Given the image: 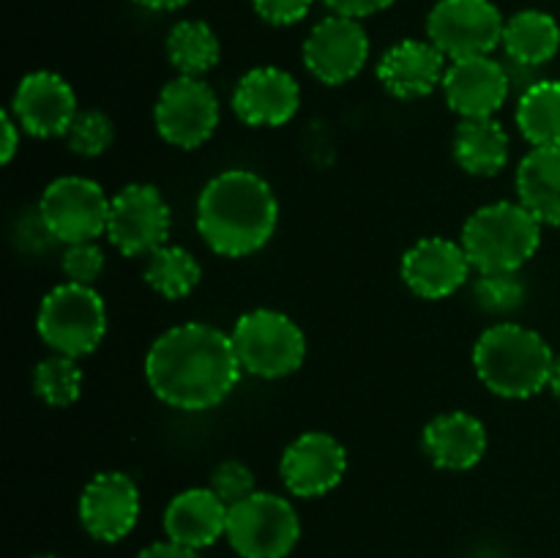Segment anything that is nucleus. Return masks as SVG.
I'll use <instances>...</instances> for the list:
<instances>
[{
    "instance_id": "20e7f679",
    "label": "nucleus",
    "mask_w": 560,
    "mask_h": 558,
    "mask_svg": "<svg viewBox=\"0 0 560 558\" xmlns=\"http://www.w3.org/2000/svg\"><path fill=\"white\" fill-rule=\"evenodd\" d=\"M459 244L474 271H520L539 249L541 222L523 202H490L470 213Z\"/></svg>"
},
{
    "instance_id": "f704fd0d",
    "label": "nucleus",
    "mask_w": 560,
    "mask_h": 558,
    "mask_svg": "<svg viewBox=\"0 0 560 558\" xmlns=\"http://www.w3.org/2000/svg\"><path fill=\"white\" fill-rule=\"evenodd\" d=\"M0 131H3V146H0V162L9 164L20 148V124L11 113L0 115Z\"/></svg>"
},
{
    "instance_id": "473e14b6",
    "label": "nucleus",
    "mask_w": 560,
    "mask_h": 558,
    "mask_svg": "<svg viewBox=\"0 0 560 558\" xmlns=\"http://www.w3.org/2000/svg\"><path fill=\"white\" fill-rule=\"evenodd\" d=\"M255 11L271 25H295L310 14L315 0H252Z\"/></svg>"
},
{
    "instance_id": "f257e3e1",
    "label": "nucleus",
    "mask_w": 560,
    "mask_h": 558,
    "mask_svg": "<svg viewBox=\"0 0 560 558\" xmlns=\"http://www.w3.org/2000/svg\"><path fill=\"white\" fill-rule=\"evenodd\" d=\"M233 337L208 323L167 328L145 356V377L162 403L178 410H208L222 403L241 377Z\"/></svg>"
},
{
    "instance_id": "b1692460",
    "label": "nucleus",
    "mask_w": 560,
    "mask_h": 558,
    "mask_svg": "<svg viewBox=\"0 0 560 558\" xmlns=\"http://www.w3.org/2000/svg\"><path fill=\"white\" fill-rule=\"evenodd\" d=\"M454 159L470 175H498L509 159L506 129L495 118H463L454 131Z\"/></svg>"
},
{
    "instance_id": "5701e85b",
    "label": "nucleus",
    "mask_w": 560,
    "mask_h": 558,
    "mask_svg": "<svg viewBox=\"0 0 560 558\" xmlns=\"http://www.w3.org/2000/svg\"><path fill=\"white\" fill-rule=\"evenodd\" d=\"M503 49L517 66L536 69L550 63L560 49V25L556 16L536 9L517 11L503 27Z\"/></svg>"
},
{
    "instance_id": "423d86ee",
    "label": "nucleus",
    "mask_w": 560,
    "mask_h": 558,
    "mask_svg": "<svg viewBox=\"0 0 560 558\" xmlns=\"http://www.w3.org/2000/svg\"><path fill=\"white\" fill-rule=\"evenodd\" d=\"M230 337L241 367L257 377H284L304 364L306 337L284 312H246L235 321Z\"/></svg>"
},
{
    "instance_id": "ddd939ff",
    "label": "nucleus",
    "mask_w": 560,
    "mask_h": 558,
    "mask_svg": "<svg viewBox=\"0 0 560 558\" xmlns=\"http://www.w3.org/2000/svg\"><path fill=\"white\" fill-rule=\"evenodd\" d=\"M140 518V490L131 476L104 470L85 485L80 496V523L93 539L118 542Z\"/></svg>"
},
{
    "instance_id": "412c9836",
    "label": "nucleus",
    "mask_w": 560,
    "mask_h": 558,
    "mask_svg": "<svg viewBox=\"0 0 560 558\" xmlns=\"http://www.w3.org/2000/svg\"><path fill=\"white\" fill-rule=\"evenodd\" d=\"M424 452L438 468H474L487 452L485 425L476 416L465 414V410L435 416L424 430Z\"/></svg>"
},
{
    "instance_id": "0eeeda50",
    "label": "nucleus",
    "mask_w": 560,
    "mask_h": 558,
    "mask_svg": "<svg viewBox=\"0 0 560 558\" xmlns=\"http://www.w3.org/2000/svg\"><path fill=\"white\" fill-rule=\"evenodd\" d=\"M301 534L293 503L273 492H252L228 509V539L241 558H284Z\"/></svg>"
},
{
    "instance_id": "393cba45",
    "label": "nucleus",
    "mask_w": 560,
    "mask_h": 558,
    "mask_svg": "<svg viewBox=\"0 0 560 558\" xmlns=\"http://www.w3.org/2000/svg\"><path fill=\"white\" fill-rule=\"evenodd\" d=\"M520 135L534 148H560V80H536L517 102Z\"/></svg>"
},
{
    "instance_id": "f8f14e48",
    "label": "nucleus",
    "mask_w": 560,
    "mask_h": 558,
    "mask_svg": "<svg viewBox=\"0 0 560 558\" xmlns=\"http://www.w3.org/2000/svg\"><path fill=\"white\" fill-rule=\"evenodd\" d=\"M370 60V36L353 16L331 14L317 22L304 42V63L326 85H342L359 77Z\"/></svg>"
},
{
    "instance_id": "1a4fd4ad",
    "label": "nucleus",
    "mask_w": 560,
    "mask_h": 558,
    "mask_svg": "<svg viewBox=\"0 0 560 558\" xmlns=\"http://www.w3.org/2000/svg\"><path fill=\"white\" fill-rule=\"evenodd\" d=\"M503 14L492 0H438L427 16V36L446 58H479L503 44Z\"/></svg>"
},
{
    "instance_id": "dca6fc26",
    "label": "nucleus",
    "mask_w": 560,
    "mask_h": 558,
    "mask_svg": "<svg viewBox=\"0 0 560 558\" xmlns=\"http://www.w3.org/2000/svg\"><path fill=\"white\" fill-rule=\"evenodd\" d=\"M77 96L69 82L55 71H33L20 82L11 102V115L22 131L33 137L66 135L74 120Z\"/></svg>"
},
{
    "instance_id": "72a5a7b5",
    "label": "nucleus",
    "mask_w": 560,
    "mask_h": 558,
    "mask_svg": "<svg viewBox=\"0 0 560 558\" xmlns=\"http://www.w3.org/2000/svg\"><path fill=\"white\" fill-rule=\"evenodd\" d=\"M334 14L353 16V20H361V16H372L377 11H386L388 5H394V0H323Z\"/></svg>"
},
{
    "instance_id": "9b49d317",
    "label": "nucleus",
    "mask_w": 560,
    "mask_h": 558,
    "mask_svg": "<svg viewBox=\"0 0 560 558\" xmlns=\"http://www.w3.org/2000/svg\"><path fill=\"white\" fill-rule=\"evenodd\" d=\"M107 235L126 257L151 255L170 235V206L156 186L129 184L109 202Z\"/></svg>"
},
{
    "instance_id": "a211bd4d",
    "label": "nucleus",
    "mask_w": 560,
    "mask_h": 558,
    "mask_svg": "<svg viewBox=\"0 0 560 558\" xmlns=\"http://www.w3.org/2000/svg\"><path fill=\"white\" fill-rule=\"evenodd\" d=\"M299 82L277 66L246 71L233 93V109L246 126H284L299 113Z\"/></svg>"
},
{
    "instance_id": "bb28decb",
    "label": "nucleus",
    "mask_w": 560,
    "mask_h": 558,
    "mask_svg": "<svg viewBox=\"0 0 560 558\" xmlns=\"http://www.w3.org/2000/svg\"><path fill=\"white\" fill-rule=\"evenodd\" d=\"M200 263L184 246H159L148 255L145 282L164 299H184L200 282Z\"/></svg>"
},
{
    "instance_id": "7c9ffc66",
    "label": "nucleus",
    "mask_w": 560,
    "mask_h": 558,
    "mask_svg": "<svg viewBox=\"0 0 560 558\" xmlns=\"http://www.w3.org/2000/svg\"><path fill=\"white\" fill-rule=\"evenodd\" d=\"M63 274L74 284H91L102 277L104 271V252L98 249L96 241H80V244H66L63 252Z\"/></svg>"
},
{
    "instance_id": "4be33fe9",
    "label": "nucleus",
    "mask_w": 560,
    "mask_h": 558,
    "mask_svg": "<svg viewBox=\"0 0 560 558\" xmlns=\"http://www.w3.org/2000/svg\"><path fill=\"white\" fill-rule=\"evenodd\" d=\"M517 202L541 224H560V148H530L517 167Z\"/></svg>"
},
{
    "instance_id": "c756f323",
    "label": "nucleus",
    "mask_w": 560,
    "mask_h": 558,
    "mask_svg": "<svg viewBox=\"0 0 560 558\" xmlns=\"http://www.w3.org/2000/svg\"><path fill=\"white\" fill-rule=\"evenodd\" d=\"M69 148L80 156H98L113 142V120L98 109H80L69 126Z\"/></svg>"
},
{
    "instance_id": "aec40b11",
    "label": "nucleus",
    "mask_w": 560,
    "mask_h": 558,
    "mask_svg": "<svg viewBox=\"0 0 560 558\" xmlns=\"http://www.w3.org/2000/svg\"><path fill=\"white\" fill-rule=\"evenodd\" d=\"M228 503L211 487L184 490L170 501L164 512V531L170 542L202 550L211 547L222 534H228Z\"/></svg>"
},
{
    "instance_id": "6ab92c4d",
    "label": "nucleus",
    "mask_w": 560,
    "mask_h": 558,
    "mask_svg": "<svg viewBox=\"0 0 560 558\" xmlns=\"http://www.w3.org/2000/svg\"><path fill=\"white\" fill-rule=\"evenodd\" d=\"M446 77V55L432 42L405 38L383 53L377 63V80L392 96L421 98L430 96Z\"/></svg>"
},
{
    "instance_id": "c9c22d12",
    "label": "nucleus",
    "mask_w": 560,
    "mask_h": 558,
    "mask_svg": "<svg viewBox=\"0 0 560 558\" xmlns=\"http://www.w3.org/2000/svg\"><path fill=\"white\" fill-rule=\"evenodd\" d=\"M137 558H200V553L167 539V542H156V545H148Z\"/></svg>"
},
{
    "instance_id": "6e6552de",
    "label": "nucleus",
    "mask_w": 560,
    "mask_h": 558,
    "mask_svg": "<svg viewBox=\"0 0 560 558\" xmlns=\"http://www.w3.org/2000/svg\"><path fill=\"white\" fill-rule=\"evenodd\" d=\"M109 197L96 181L82 175H63L44 189L38 217L55 241L80 244L107 233Z\"/></svg>"
},
{
    "instance_id": "f3484780",
    "label": "nucleus",
    "mask_w": 560,
    "mask_h": 558,
    "mask_svg": "<svg viewBox=\"0 0 560 558\" xmlns=\"http://www.w3.org/2000/svg\"><path fill=\"white\" fill-rule=\"evenodd\" d=\"M512 91V74L490 55L452 60L443 77V93L463 118H492Z\"/></svg>"
},
{
    "instance_id": "4c0bfd02",
    "label": "nucleus",
    "mask_w": 560,
    "mask_h": 558,
    "mask_svg": "<svg viewBox=\"0 0 560 558\" xmlns=\"http://www.w3.org/2000/svg\"><path fill=\"white\" fill-rule=\"evenodd\" d=\"M550 388L552 394H556V397L560 399V356L556 359V364H552V375H550Z\"/></svg>"
},
{
    "instance_id": "2f4dec72",
    "label": "nucleus",
    "mask_w": 560,
    "mask_h": 558,
    "mask_svg": "<svg viewBox=\"0 0 560 558\" xmlns=\"http://www.w3.org/2000/svg\"><path fill=\"white\" fill-rule=\"evenodd\" d=\"M211 490L222 498L228 507L249 498L255 490V474L249 470V465L238 463V460H228V463L219 465L211 474Z\"/></svg>"
},
{
    "instance_id": "4468645a",
    "label": "nucleus",
    "mask_w": 560,
    "mask_h": 558,
    "mask_svg": "<svg viewBox=\"0 0 560 558\" xmlns=\"http://www.w3.org/2000/svg\"><path fill=\"white\" fill-rule=\"evenodd\" d=\"M470 266L463 244L441 235L421 239L405 252L402 257V279L419 299L438 301L457 293L468 282Z\"/></svg>"
},
{
    "instance_id": "e433bc0d",
    "label": "nucleus",
    "mask_w": 560,
    "mask_h": 558,
    "mask_svg": "<svg viewBox=\"0 0 560 558\" xmlns=\"http://www.w3.org/2000/svg\"><path fill=\"white\" fill-rule=\"evenodd\" d=\"M135 3L145 5L151 11H175V9H184L189 0H135Z\"/></svg>"
},
{
    "instance_id": "cd10ccee",
    "label": "nucleus",
    "mask_w": 560,
    "mask_h": 558,
    "mask_svg": "<svg viewBox=\"0 0 560 558\" xmlns=\"http://www.w3.org/2000/svg\"><path fill=\"white\" fill-rule=\"evenodd\" d=\"M33 388L52 408H66V405L77 403L82 388L80 364H77V359L63 353L38 361L36 372H33Z\"/></svg>"
},
{
    "instance_id": "39448f33",
    "label": "nucleus",
    "mask_w": 560,
    "mask_h": 558,
    "mask_svg": "<svg viewBox=\"0 0 560 558\" xmlns=\"http://www.w3.org/2000/svg\"><path fill=\"white\" fill-rule=\"evenodd\" d=\"M36 328L55 353L80 359L93 353L107 334V310L91 284L66 282L44 295Z\"/></svg>"
},
{
    "instance_id": "2eb2a0df",
    "label": "nucleus",
    "mask_w": 560,
    "mask_h": 558,
    "mask_svg": "<svg viewBox=\"0 0 560 558\" xmlns=\"http://www.w3.org/2000/svg\"><path fill=\"white\" fill-rule=\"evenodd\" d=\"M348 468L345 446L328 432H304L282 454V479L293 496L317 498L331 492Z\"/></svg>"
},
{
    "instance_id": "58836bf2",
    "label": "nucleus",
    "mask_w": 560,
    "mask_h": 558,
    "mask_svg": "<svg viewBox=\"0 0 560 558\" xmlns=\"http://www.w3.org/2000/svg\"><path fill=\"white\" fill-rule=\"evenodd\" d=\"M38 558H58V556H38Z\"/></svg>"
},
{
    "instance_id": "c85d7f7f",
    "label": "nucleus",
    "mask_w": 560,
    "mask_h": 558,
    "mask_svg": "<svg viewBox=\"0 0 560 558\" xmlns=\"http://www.w3.org/2000/svg\"><path fill=\"white\" fill-rule=\"evenodd\" d=\"M476 304L492 315H509L520 310L525 301V284L517 271H498V274H479L474 282Z\"/></svg>"
},
{
    "instance_id": "9d476101",
    "label": "nucleus",
    "mask_w": 560,
    "mask_h": 558,
    "mask_svg": "<svg viewBox=\"0 0 560 558\" xmlns=\"http://www.w3.org/2000/svg\"><path fill=\"white\" fill-rule=\"evenodd\" d=\"M153 120H156L159 135L170 146L184 148V151L200 148L202 142L211 140L219 126L217 93L200 77H175L159 93Z\"/></svg>"
},
{
    "instance_id": "a878e982",
    "label": "nucleus",
    "mask_w": 560,
    "mask_h": 558,
    "mask_svg": "<svg viewBox=\"0 0 560 558\" xmlns=\"http://www.w3.org/2000/svg\"><path fill=\"white\" fill-rule=\"evenodd\" d=\"M217 33L202 20H184L167 33V58L180 74L200 77L219 63Z\"/></svg>"
},
{
    "instance_id": "7ed1b4c3",
    "label": "nucleus",
    "mask_w": 560,
    "mask_h": 558,
    "mask_svg": "<svg viewBox=\"0 0 560 558\" xmlns=\"http://www.w3.org/2000/svg\"><path fill=\"white\" fill-rule=\"evenodd\" d=\"M552 364L556 356L547 339L520 323H495L476 339V375L498 397H534L550 386Z\"/></svg>"
},
{
    "instance_id": "f03ea898",
    "label": "nucleus",
    "mask_w": 560,
    "mask_h": 558,
    "mask_svg": "<svg viewBox=\"0 0 560 558\" xmlns=\"http://www.w3.org/2000/svg\"><path fill=\"white\" fill-rule=\"evenodd\" d=\"M279 202L271 184L252 170H228L197 200V230L222 257H246L271 241Z\"/></svg>"
}]
</instances>
